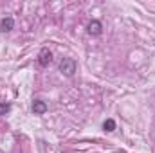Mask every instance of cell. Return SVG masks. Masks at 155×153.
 <instances>
[{"mask_svg":"<svg viewBox=\"0 0 155 153\" xmlns=\"http://www.w3.org/2000/svg\"><path fill=\"white\" fill-rule=\"evenodd\" d=\"M60 72L65 76H72L76 72V61L72 58H63L60 61Z\"/></svg>","mask_w":155,"mask_h":153,"instance_id":"cell-1","label":"cell"},{"mask_svg":"<svg viewBox=\"0 0 155 153\" xmlns=\"http://www.w3.org/2000/svg\"><path fill=\"white\" fill-rule=\"evenodd\" d=\"M13 27H15V20H13L11 16L2 18V22H0V31H2V33H7V31H11Z\"/></svg>","mask_w":155,"mask_h":153,"instance_id":"cell-4","label":"cell"},{"mask_svg":"<svg viewBox=\"0 0 155 153\" xmlns=\"http://www.w3.org/2000/svg\"><path fill=\"white\" fill-rule=\"evenodd\" d=\"M33 112H35V114H38V115L45 114V112H47V105H45L43 101H40V99H36V101L33 103Z\"/></svg>","mask_w":155,"mask_h":153,"instance_id":"cell-5","label":"cell"},{"mask_svg":"<svg viewBox=\"0 0 155 153\" xmlns=\"http://www.w3.org/2000/svg\"><path fill=\"white\" fill-rule=\"evenodd\" d=\"M103 130H105V132H114V130H116V121H114V119H107V121L103 122Z\"/></svg>","mask_w":155,"mask_h":153,"instance_id":"cell-6","label":"cell"},{"mask_svg":"<svg viewBox=\"0 0 155 153\" xmlns=\"http://www.w3.org/2000/svg\"><path fill=\"white\" fill-rule=\"evenodd\" d=\"M51 61H52V52H51L47 47H43V49L40 50V54H38V63L41 65V67H47Z\"/></svg>","mask_w":155,"mask_h":153,"instance_id":"cell-2","label":"cell"},{"mask_svg":"<svg viewBox=\"0 0 155 153\" xmlns=\"http://www.w3.org/2000/svg\"><path fill=\"white\" fill-rule=\"evenodd\" d=\"M88 33L94 34V36H99V34L103 33V25H101V22H99V20H92V22L88 24Z\"/></svg>","mask_w":155,"mask_h":153,"instance_id":"cell-3","label":"cell"},{"mask_svg":"<svg viewBox=\"0 0 155 153\" xmlns=\"http://www.w3.org/2000/svg\"><path fill=\"white\" fill-rule=\"evenodd\" d=\"M11 110V105L9 103H0V115H5Z\"/></svg>","mask_w":155,"mask_h":153,"instance_id":"cell-7","label":"cell"}]
</instances>
